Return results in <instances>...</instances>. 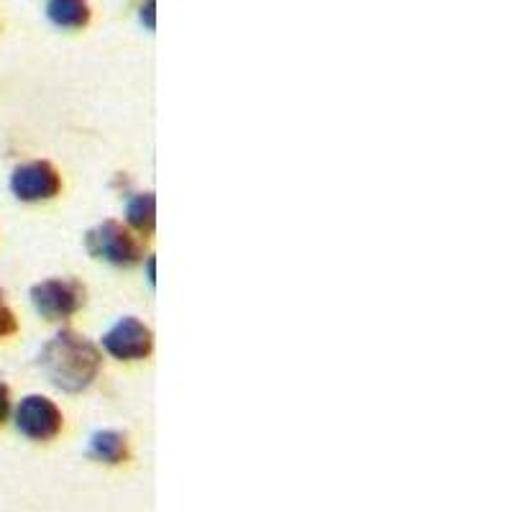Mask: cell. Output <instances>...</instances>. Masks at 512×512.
Here are the masks:
<instances>
[{
	"label": "cell",
	"instance_id": "obj_1",
	"mask_svg": "<svg viewBox=\"0 0 512 512\" xmlns=\"http://www.w3.org/2000/svg\"><path fill=\"white\" fill-rule=\"evenodd\" d=\"M41 364L47 369L49 379L62 390L77 392L88 387L95 379L100 367V356L90 341L72 331L57 333V336L44 346Z\"/></svg>",
	"mask_w": 512,
	"mask_h": 512
},
{
	"label": "cell",
	"instance_id": "obj_2",
	"mask_svg": "<svg viewBox=\"0 0 512 512\" xmlns=\"http://www.w3.org/2000/svg\"><path fill=\"white\" fill-rule=\"evenodd\" d=\"M18 431L34 441H49L62 431V413L47 397H26L16 410Z\"/></svg>",
	"mask_w": 512,
	"mask_h": 512
},
{
	"label": "cell",
	"instance_id": "obj_3",
	"mask_svg": "<svg viewBox=\"0 0 512 512\" xmlns=\"http://www.w3.org/2000/svg\"><path fill=\"white\" fill-rule=\"evenodd\" d=\"M88 246L95 256L100 259H108L113 264H134L139 259V244L121 223L105 221L103 226H98L95 231H90Z\"/></svg>",
	"mask_w": 512,
	"mask_h": 512
},
{
	"label": "cell",
	"instance_id": "obj_4",
	"mask_svg": "<svg viewBox=\"0 0 512 512\" xmlns=\"http://www.w3.org/2000/svg\"><path fill=\"white\" fill-rule=\"evenodd\" d=\"M31 300H34L36 310L47 318H67V315L75 313L82 303V290L75 282L67 280H49L41 282L31 292Z\"/></svg>",
	"mask_w": 512,
	"mask_h": 512
},
{
	"label": "cell",
	"instance_id": "obj_5",
	"mask_svg": "<svg viewBox=\"0 0 512 512\" xmlns=\"http://www.w3.org/2000/svg\"><path fill=\"white\" fill-rule=\"evenodd\" d=\"M103 344L116 359H144L152 351V333L136 318H123L108 331Z\"/></svg>",
	"mask_w": 512,
	"mask_h": 512
},
{
	"label": "cell",
	"instance_id": "obj_6",
	"mask_svg": "<svg viewBox=\"0 0 512 512\" xmlns=\"http://www.w3.org/2000/svg\"><path fill=\"white\" fill-rule=\"evenodd\" d=\"M11 187L21 200H47L59 192V175L52 164L31 162L13 172Z\"/></svg>",
	"mask_w": 512,
	"mask_h": 512
},
{
	"label": "cell",
	"instance_id": "obj_7",
	"mask_svg": "<svg viewBox=\"0 0 512 512\" xmlns=\"http://www.w3.org/2000/svg\"><path fill=\"white\" fill-rule=\"evenodd\" d=\"M49 18L64 29H80L90 18L88 3L85 0H49Z\"/></svg>",
	"mask_w": 512,
	"mask_h": 512
},
{
	"label": "cell",
	"instance_id": "obj_8",
	"mask_svg": "<svg viewBox=\"0 0 512 512\" xmlns=\"http://www.w3.org/2000/svg\"><path fill=\"white\" fill-rule=\"evenodd\" d=\"M93 456L98 461H105V464H121L128 456V443L126 436L116 431H103L93 438Z\"/></svg>",
	"mask_w": 512,
	"mask_h": 512
},
{
	"label": "cell",
	"instance_id": "obj_9",
	"mask_svg": "<svg viewBox=\"0 0 512 512\" xmlns=\"http://www.w3.org/2000/svg\"><path fill=\"white\" fill-rule=\"evenodd\" d=\"M128 221L134 223L139 231H152L154 228V198L152 195H139L128 205Z\"/></svg>",
	"mask_w": 512,
	"mask_h": 512
},
{
	"label": "cell",
	"instance_id": "obj_10",
	"mask_svg": "<svg viewBox=\"0 0 512 512\" xmlns=\"http://www.w3.org/2000/svg\"><path fill=\"white\" fill-rule=\"evenodd\" d=\"M16 331V318H13L11 310L3 305V300H0V338L8 336V333Z\"/></svg>",
	"mask_w": 512,
	"mask_h": 512
},
{
	"label": "cell",
	"instance_id": "obj_11",
	"mask_svg": "<svg viewBox=\"0 0 512 512\" xmlns=\"http://www.w3.org/2000/svg\"><path fill=\"white\" fill-rule=\"evenodd\" d=\"M8 410H11V402H8V387L0 384V423L8 418Z\"/></svg>",
	"mask_w": 512,
	"mask_h": 512
}]
</instances>
